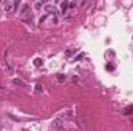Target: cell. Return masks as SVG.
Wrapping results in <instances>:
<instances>
[{"label": "cell", "mask_w": 133, "mask_h": 131, "mask_svg": "<svg viewBox=\"0 0 133 131\" xmlns=\"http://www.w3.org/2000/svg\"><path fill=\"white\" fill-rule=\"evenodd\" d=\"M19 6H20V2H19V0H17V2H14V8H16V11H17Z\"/></svg>", "instance_id": "7c38bea8"}, {"label": "cell", "mask_w": 133, "mask_h": 131, "mask_svg": "<svg viewBox=\"0 0 133 131\" xmlns=\"http://www.w3.org/2000/svg\"><path fill=\"white\" fill-rule=\"evenodd\" d=\"M124 114H133V106H127L124 110Z\"/></svg>", "instance_id": "9c48e42d"}, {"label": "cell", "mask_w": 133, "mask_h": 131, "mask_svg": "<svg viewBox=\"0 0 133 131\" xmlns=\"http://www.w3.org/2000/svg\"><path fill=\"white\" fill-rule=\"evenodd\" d=\"M0 90H3V86H2V85H0Z\"/></svg>", "instance_id": "2e32d148"}, {"label": "cell", "mask_w": 133, "mask_h": 131, "mask_svg": "<svg viewBox=\"0 0 133 131\" xmlns=\"http://www.w3.org/2000/svg\"><path fill=\"white\" fill-rule=\"evenodd\" d=\"M42 91V85H36V93H40Z\"/></svg>", "instance_id": "8fae6325"}, {"label": "cell", "mask_w": 133, "mask_h": 131, "mask_svg": "<svg viewBox=\"0 0 133 131\" xmlns=\"http://www.w3.org/2000/svg\"><path fill=\"white\" fill-rule=\"evenodd\" d=\"M0 130H2V123H0Z\"/></svg>", "instance_id": "e0dca14e"}, {"label": "cell", "mask_w": 133, "mask_h": 131, "mask_svg": "<svg viewBox=\"0 0 133 131\" xmlns=\"http://www.w3.org/2000/svg\"><path fill=\"white\" fill-rule=\"evenodd\" d=\"M76 51H77V50H70V51L65 52V55H67V57H71L73 54H76Z\"/></svg>", "instance_id": "30bf717a"}, {"label": "cell", "mask_w": 133, "mask_h": 131, "mask_svg": "<svg viewBox=\"0 0 133 131\" xmlns=\"http://www.w3.org/2000/svg\"><path fill=\"white\" fill-rule=\"evenodd\" d=\"M56 79H57V82H59V83H64V82H67V76H65V74H57Z\"/></svg>", "instance_id": "8992f818"}, {"label": "cell", "mask_w": 133, "mask_h": 131, "mask_svg": "<svg viewBox=\"0 0 133 131\" xmlns=\"http://www.w3.org/2000/svg\"><path fill=\"white\" fill-rule=\"evenodd\" d=\"M40 8H42V3L37 2V3H36V9H40Z\"/></svg>", "instance_id": "5bb4252c"}, {"label": "cell", "mask_w": 133, "mask_h": 131, "mask_svg": "<svg viewBox=\"0 0 133 131\" xmlns=\"http://www.w3.org/2000/svg\"><path fill=\"white\" fill-rule=\"evenodd\" d=\"M70 8H71V9L76 8V2H70Z\"/></svg>", "instance_id": "9a60e30c"}, {"label": "cell", "mask_w": 133, "mask_h": 131, "mask_svg": "<svg viewBox=\"0 0 133 131\" xmlns=\"http://www.w3.org/2000/svg\"><path fill=\"white\" fill-rule=\"evenodd\" d=\"M82 59H84V54H79V55H77V57H76V62H79V60H82Z\"/></svg>", "instance_id": "4fadbf2b"}, {"label": "cell", "mask_w": 133, "mask_h": 131, "mask_svg": "<svg viewBox=\"0 0 133 131\" xmlns=\"http://www.w3.org/2000/svg\"><path fill=\"white\" fill-rule=\"evenodd\" d=\"M42 63H43V60H42V59H36L34 60V66H42Z\"/></svg>", "instance_id": "ba28073f"}, {"label": "cell", "mask_w": 133, "mask_h": 131, "mask_svg": "<svg viewBox=\"0 0 133 131\" xmlns=\"http://www.w3.org/2000/svg\"><path fill=\"white\" fill-rule=\"evenodd\" d=\"M5 70H6V73H8L9 76H12V74H14V68H12L9 63H5Z\"/></svg>", "instance_id": "5b68a950"}, {"label": "cell", "mask_w": 133, "mask_h": 131, "mask_svg": "<svg viewBox=\"0 0 133 131\" xmlns=\"http://www.w3.org/2000/svg\"><path fill=\"white\" fill-rule=\"evenodd\" d=\"M60 9H62V14L67 15V11L70 9V2H62V5H60Z\"/></svg>", "instance_id": "7a4b0ae2"}, {"label": "cell", "mask_w": 133, "mask_h": 131, "mask_svg": "<svg viewBox=\"0 0 133 131\" xmlns=\"http://www.w3.org/2000/svg\"><path fill=\"white\" fill-rule=\"evenodd\" d=\"M60 128H62V123H60V119H56V120H54V122H53V130H60Z\"/></svg>", "instance_id": "277c9868"}, {"label": "cell", "mask_w": 133, "mask_h": 131, "mask_svg": "<svg viewBox=\"0 0 133 131\" xmlns=\"http://www.w3.org/2000/svg\"><path fill=\"white\" fill-rule=\"evenodd\" d=\"M3 8H5L6 12H12V11H16V8H14V2H5V3H3Z\"/></svg>", "instance_id": "6da1fadb"}, {"label": "cell", "mask_w": 133, "mask_h": 131, "mask_svg": "<svg viewBox=\"0 0 133 131\" xmlns=\"http://www.w3.org/2000/svg\"><path fill=\"white\" fill-rule=\"evenodd\" d=\"M12 82H14V85H19V86H27V85H25V82H22L20 79H14Z\"/></svg>", "instance_id": "52a82bcc"}, {"label": "cell", "mask_w": 133, "mask_h": 131, "mask_svg": "<svg viewBox=\"0 0 133 131\" xmlns=\"http://www.w3.org/2000/svg\"><path fill=\"white\" fill-rule=\"evenodd\" d=\"M45 11L50 12V14H56V12H57V8H56L54 5H47V6H45Z\"/></svg>", "instance_id": "3957f363"}]
</instances>
